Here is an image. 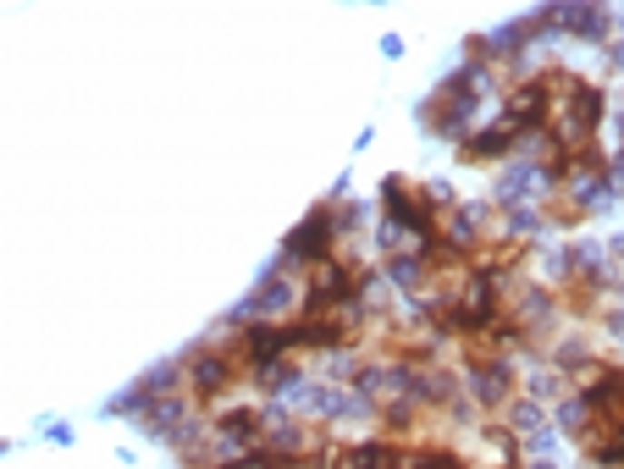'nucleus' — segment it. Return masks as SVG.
<instances>
[{
  "instance_id": "7",
  "label": "nucleus",
  "mask_w": 624,
  "mask_h": 469,
  "mask_svg": "<svg viewBox=\"0 0 624 469\" xmlns=\"http://www.w3.org/2000/svg\"><path fill=\"white\" fill-rule=\"evenodd\" d=\"M514 320H520L525 331H541V326L552 320V293H547V288H525V293L514 298Z\"/></svg>"
},
{
  "instance_id": "1",
  "label": "nucleus",
  "mask_w": 624,
  "mask_h": 469,
  "mask_svg": "<svg viewBox=\"0 0 624 469\" xmlns=\"http://www.w3.org/2000/svg\"><path fill=\"white\" fill-rule=\"evenodd\" d=\"M552 182V166H536V161H520V166H509L498 182H492V199H498V205H530V199L541 193Z\"/></svg>"
},
{
  "instance_id": "5",
  "label": "nucleus",
  "mask_w": 624,
  "mask_h": 469,
  "mask_svg": "<svg viewBox=\"0 0 624 469\" xmlns=\"http://www.w3.org/2000/svg\"><path fill=\"white\" fill-rule=\"evenodd\" d=\"M552 28H570L575 39L597 44V39H608V12L602 6H552Z\"/></svg>"
},
{
  "instance_id": "11",
  "label": "nucleus",
  "mask_w": 624,
  "mask_h": 469,
  "mask_svg": "<svg viewBox=\"0 0 624 469\" xmlns=\"http://www.w3.org/2000/svg\"><path fill=\"white\" fill-rule=\"evenodd\" d=\"M509 232H514V238H541V232H547V216H541L536 205H514V210H509Z\"/></svg>"
},
{
  "instance_id": "9",
  "label": "nucleus",
  "mask_w": 624,
  "mask_h": 469,
  "mask_svg": "<svg viewBox=\"0 0 624 469\" xmlns=\"http://www.w3.org/2000/svg\"><path fill=\"white\" fill-rule=\"evenodd\" d=\"M509 425L525 431V436L530 431H547V409L536 404V397H514V404H509Z\"/></svg>"
},
{
  "instance_id": "14",
  "label": "nucleus",
  "mask_w": 624,
  "mask_h": 469,
  "mask_svg": "<svg viewBox=\"0 0 624 469\" xmlns=\"http://www.w3.org/2000/svg\"><path fill=\"white\" fill-rule=\"evenodd\" d=\"M608 337H613V343H624V304H613V309H608Z\"/></svg>"
},
{
  "instance_id": "8",
  "label": "nucleus",
  "mask_w": 624,
  "mask_h": 469,
  "mask_svg": "<svg viewBox=\"0 0 624 469\" xmlns=\"http://www.w3.org/2000/svg\"><path fill=\"white\" fill-rule=\"evenodd\" d=\"M387 282L403 288V293H414V288L426 282V254H392L387 259Z\"/></svg>"
},
{
  "instance_id": "13",
  "label": "nucleus",
  "mask_w": 624,
  "mask_h": 469,
  "mask_svg": "<svg viewBox=\"0 0 624 469\" xmlns=\"http://www.w3.org/2000/svg\"><path fill=\"white\" fill-rule=\"evenodd\" d=\"M45 436L66 447V442H73V425H66V420H45Z\"/></svg>"
},
{
  "instance_id": "2",
  "label": "nucleus",
  "mask_w": 624,
  "mask_h": 469,
  "mask_svg": "<svg viewBox=\"0 0 624 469\" xmlns=\"http://www.w3.org/2000/svg\"><path fill=\"white\" fill-rule=\"evenodd\" d=\"M470 397H475L480 409L509 404V397H514V370H509V359H480V365L470 370Z\"/></svg>"
},
{
  "instance_id": "6",
  "label": "nucleus",
  "mask_w": 624,
  "mask_h": 469,
  "mask_svg": "<svg viewBox=\"0 0 624 469\" xmlns=\"http://www.w3.org/2000/svg\"><path fill=\"white\" fill-rule=\"evenodd\" d=\"M480 232H487V205H464V210H453V216H448V227H442L448 249H470Z\"/></svg>"
},
{
  "instance_id": "12",
  "label": "nucleus",
  "mask_w": 624,
  "mask_h": 469,
  "mask_svg": "<svg viewBox=\"0 0 624 469\" xmlns=\"http://www.w3.org/2000/svg\"><path fill=\"white\" fill-rule=\"evenodd\" d=\"M552 447H559V436H552V431H530V436H525V453H530V458H552Z\"/></svg>"
},
{
  "instance_id": "16",
  "label": "nucleus",
  "mask_w": 624,
  "mask_h": 469,
  "mask_svg": "<svg viewBox=\"0 0 624 469\" xmlns=\"http://www.w3.org/2000/svg\"><path fill=\"white\" fill-rule=\"evenodd\" d=\"M608 61H613V66H624V39H613V44H608Z\"/></svg>"
},
{
  "instance_id": "10",
  "label": "nucleus",
  "mask_w": 624,
  "mask_h": 469,
  "mask_svg": "<svg viewBox=\"0 0 624 469\" xmlns=\"http://www.w3.org/2000/svg\"><path fill=\"white\" fill-rule=\"evenodd\" d=\"M525 386H530V397H536V404H541V397H559V386H564V370H552V365H530Z\"/></svg>"
},
{
  "instance_id": "4",
  "label": "nucleus",
  "mask_w": 624,
  "mask_h": 469,
  "mask_svg": "<svg viewBox=\"0 0 624 469\" xmlns=\"http://www.w3.org/2000/svg\"><path fill=\"white\" fill-rule=\"evenodd\" d=\"M183 359H188V386H193L199 397L222 392L227 376H233V359H227V354H204V348H193V354H183Z\"/></svg>"
},
{
  "instance_id": "18",
  "label": "nucleus",
  "mask_w": 624,
  "mask_h": 469,
  "mask_svg": "<svg viewBox=\"0 0 624 469\" xmlns=\"http://www.w3.org/2000/svg\"><path fill=\"white\" fill-rule=\"evenodd\" d=\"M619 155H624V111H619Z\"/></svg>"
},
{
  "instance_id": "17",
  "label": "nucleus",
  "mask_w": 624,
  "mask_h": 469,
  "mask_svg": "<svg viewBox=\"0 0 624 469\" xmlns=\"http://www.w3.org/2000/svg\"><path fill=\"white\" fill-rule=\"evenodd\" d=\"M525 469H552V458H530V464H525Z\"/></svg>"
},
{
  "instance_id": "15",
  "label": "nucleus",
  "mask_w": 624,
  "mask_h": 469,
  "mask_svg": "<svg viewBox=\"0 0 624 469\" xmlns=\"http://www.w3.org/2000/svg\"><path fill=\"white\" fill-rule=\"evenodd\" d=\"M381 55H387V61H398V55H403V39H398V34H387V39H381Z\"/></svg>"
},
{
  "instance_id": "3",
  "label": "nucleus",
  "mask_w": 624,
  "mask_h": 469,
  "mask_svg": "<svg viewBox=\"0 0 624 469\" xmlns=\"http://www.w3.org/2000/svg\"><path fill=\"white\" fill-rule=\"evenodd\" d=\"M514 144H520V132H514L509 122H492V127H475L470 139L459 144V155H464V161H498V155H509Z\"/></svg>"
}]
</instances>
